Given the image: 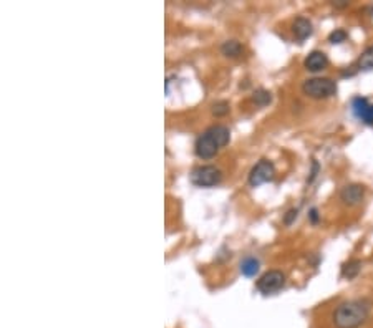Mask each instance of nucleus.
<instances>
[{"label":"nucleus","mask_w":373,"mask_h":328,"mask_svg":"<svg viewBox=\"0 0 373 328\" xmlns=\"http://www.w3.org/2000/svg\"><path fill=\"white\" fill-rule=\"evenodd\" d=\"M372 302L368 298H355L340 303L334 312L337 328H358L368 320Z\"/></svg>","instance_id":"f257e3e1"},{"label":"nucleus","mask_w":373,"mask_h":328,"mask_svg":"<svg viewBox=\"0 0 373 328\" xmlns=\"http://www.w3.org/2000/svg\"><path fill=\"white\" fill-rule=\"evenodd\" d=\"M229 128L224 125H214L198 136L196 143H194V153L201 159H211L221 151V148H224L229 143Z\"/></svg>","instance_id":"f03ea898"},{"label":"nucleus","mask_w":373,"mask_h":328,"mask_svg":"<svg viewBox=\"0 0 373 328\" xmlns=\"http://www.w3.org/2000/svg\"><path fill=\"white\" fill-rule=\"evenodd\" d=\"M302 91L304 95H307L312 99H327L337 95V83L332 78L315 76V78H308L304 81Z\"/></svg>","instance_id":"7ed1b4c3"},{"label":"nucleus","mask_w":373,"mask_h":328,"mask_svg":"<svg viewBox=\"0 0 373 328\" xmlns=\"http://www.w3.org/2000/svg\"><path fill=\"white\" fill-rule=\"evenodd\" d=\"M189 177L191 182L198 188H212L222 181V171L212 164H206V166H198Z\"/></svg>","instance_id":"20e7f679"},{"label":"nucleus","mask_w":373,"mask_h":328,"mask_svg":"<svg viewBox=\"0 0 373 328\" xmlns=\"http://www.w3.org/2000/svg\"><path fill=\"white\" fill-rule=\"evenodd\" d=\"M275 177V166L269 159H261L249 172V184L252 188H259L261 184L272 181Z\"/></svg>","instance_id":"39448f33"},{"label":"nucleus","mask_w":373,"mask_h":328,"mask_svg":"<svg viewBox=\"0 0 373 328\" xmlns=\"http://www.w3.org/2000/svg\"><path fill=\"white\" fill-rule=\"evenodd\" d=\"M285 285V275L280 270H269L257 280V290L262 295H274Z\"/></svg>","instance_id":"423d86ee"},{"label":"nucleus","mask_w":373,"mask_h":328,"mask_svg":"<svg viewBox=\"0 0 373 328\" xmlns=\"http://www.w3.org/2000/svg\"><path fill=\"white\" fill-rule=\"evenodd\" d=\"M352 109L358 120H362L365 125L373 126V103L368 101V98L355 97L352 99Z\"/></svg>","instance_id":"0eeeda50"},{"label":"nucleus","mask_w":373,"mask_h":328,"mask_svg":"<svg viewBox=\"0 0 373 328\" xmlns=\"http://www.w3.org/2000/svg\"><path fill=\"white\" fill-rule=\"evenodd\" d=\"M365 197V188L362 184H347L340 191V199L345 206H357Z\"/></svg>","instance_id":"6e6552de"},{"label":"nucleus","mask_w":373,"mask_h":328,"mask_svg":"<svg viewBox=\"0 0 373 328\" xmlns=\"http://www.w3.org/2000/svg\"><path fill=\"white\" fill-rule=\"evenodd\" d=\"M327 65H329V58H327V55L324 52H320V50H313L307 55V58L304 60V66L307 68L308 71H322L325 70Z\"/></svg>","instance_id":"1a4fd4ad"},{"label":"nucleus","mask_w":373,"mask_h":328,"mask_svg":"<svg viewBox=\"0 0 373 328\" xmlns=\"http://www.w3.org/2000/svg\"><path fill=\"white\" fill-rule=\"evenodd\" d=\"M292 32L299 42H304V40H307L313 32L312 22L305 17H297L292 25Z\"/></svg>","instance_id":"9d476101"},{"label":"nucleus","mask_w":373,"mask_h":328,"mask_svg":"<svg viewBox=\"0 0 373 328\" xmlns=\"http://www.w3.org/2000/svg\"><path fill=\"white\" fill-rule=\"evenodd\" d=\"M221 53L227 58H239L244 53V47L237 40H226L221 45Z\"/></svg>","instance_id":"9b49d317"},{"label":"nucleus","mask_w":373,"mask_h":328,"mask_svg":"<svg viewBox=\"0 0 373 328\" xmlns=\"http://www.w3.org/2000/svg\"><path fill=\"white\" fill-rule=\"evenodd\" d=\"M261 268V262L257 261L256 257H245L239 265V270L245 277H254Z\"/></svg>","instance_id":"f8f14e48"},{"label":"nucleus","mask_w":373,"mask_h":328,"mask_svg":"<svg viewBox=\"0 0 373 328\" xmlns=\"http://www.w3.org/2000/svg\"><path fill=\"white\" fill-rule=\"evenodd\" d=\"M362 270V261H358V259H353V261H348L347 263H343L342 267V277L347 280H352L355 277L360 273Z\"/></svg>","instance_id":"ddd939ff"},{"label":"nucleus","mask_w":373,"mask_h":328,"mask_svg":"<svg viewBox=\"0 0 373 328\" xmlns=\"http://www.w3.org/2000/svg\"><path fill=\"white\" fill-rule=\"evenodd\" d=\"M357 66H358V70H363V71L373 70V45L363 50L360 58H358V62H357Z\"/></svg>","instance_id":"4468645a"},{"label":"nucleus","mask_w":373,"mask_h":328,"mask_svg":"<svg viewBox=\"0 0 373 328\" xmlns=\"http://www.w3.org/2000/svg\"><path fill=\"white\" fill-rule=\"evenodd\" d=\"M252 99H254V103H256L257 106H267V104L272 101V95H271V91H267L264 88H259V90L254 91Z\"/></svg>","instance_id":"2eb2a0df"},{"label":"nucleus","mask_w":373,"mask_h":328,"mask_svg":"<svg viewBox=\"0 0 373 328\" xmlns=\"http://www.w3.org/2000/svg\"><path fill=\"white\" fill-rule=\"evenodd\" d=\"M347 32L345 30H342V29H335L332 33L329 35V42L330 43H334V45H339V43H342V42H345L347 40Z\"/></svg>","instance_id":"dca6fc26"},{"label":"nucleus","mask_w":373,"mask_h":328,"mask_svg":"<svg viewBox=\"0 0 373 328\" xmlns=\"http://www.w3.org/2000/svg\"><path fill=\"white\" fill-rule=\"evenodd\" d=\"M229 113V103L227 101H216L212 104V115L216 116H226Z\"/></svg>","instance_id":"f3484780"},{"label":"nucleus","mask_w":373,"mask_h":328,"mask_svg":"<svg viewBox=\"0 0 373 328\" xmlns=\"http://www.w3.org/2000/svg\"><path fill=\"white\" fill-rule=\"evenodd\" d=\"M297 216H299V211H297V209H289L287 214L284 216V224H285V226H290V224H292V222L295 221V219H297Z\"/></svg>","instance_id":"a211bd4d"},{"label":"nucleus","mask_w":373,"mask_h":328,"mask_svg":"<svg viewBox=\"0 0 373 328\" xmlns=\"http://www.w3.org/2000/svg\"><path fill=\"white\" fill-rule=\"evenodd\" d=\"M308 219H310L312 224H317V222H318V219H320V217H318V211H317L315 207H312L310 211H308Z\"/></svg>","instance_id":"6ab92c4d"},{"label":"nucleus","mask_w":373,"mask_h":328,"mask_svg":"<svg viewBox=\"0 0 373 328\" xmlns=\"http://www.w3.org/2000/svg\"><path fill=\"white\" fill-rule=\"evenodd\" d=\"M317 172H318V163L313 161V163H312V172H310V177H308V182H312L313 179H315Z\"/></svg>","instance_id":"aec40b11"},{"label":"nucleus","mask_w":373,"mask_h":328,"mask_svg":"<svg viewBox=\"0 0 373 328\" xmlns=\"http://www.w3.org/2000/svg\"><path fill=\"white\" fill-rule=\"evenodd\" d=\"M334 5L339 7V8H343V7H348V2H345V0H340V2H334Z\"/></svg>","instance_id":"412c9836"}]
</instances>
